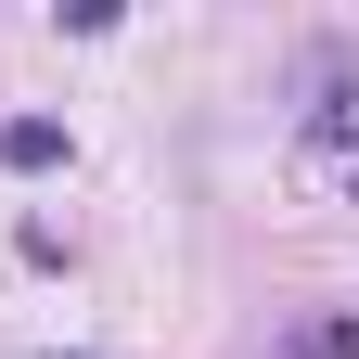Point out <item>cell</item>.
<instances>
[{
    "label": "cell",
    "mask_w": 359,
    "mask_h": 359,
    "mask_svg": "<svg viewBox=\"0 0 359 359\" xmlns=\"http://www.w3.org/2000/svg\"><path fill=\"white\" fill-rule=\"evenodd\" d=\"M65 154V116H0V167H52Z\"/></svg>",
    "instance_id": "obj_1"
}]
</instances>
